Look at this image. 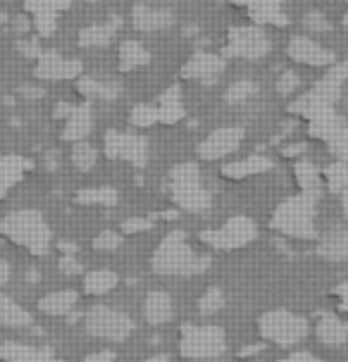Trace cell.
<instances>
[{"mask_svg":"<svg viewBox=\"0 0 348 362\" xmlns=\"http://www.w3.org/2000/svg\"><path fill=\"white\" fill-rule=\"evenodd\" d=\"M12 27H15V31H17L19 36L27 34V31H29V22H27V17H22V15L15 17V19H12Z\"/></svg>","mask_w":348,"mask_h":362,"instance_id":"db71d44e","label":"cell"},{"mask_svg":"<svg viewBox=\"0 0 348 362\" xmlns=\"http://www.w3.org/2000/svg\"><path fill=\"white\" fill-rule=\"evenodd\" d=\"M303 27L308 31H313V34H325V31L332 29V22L322 15V12H308V15L303 17Z\"/></svg>","mask_w":348,"mask_h":362,"instance_id":"60d3db41","label":"cell"},{"mask_svg":"<svg viewBox=\"0 0 348 362\" xmlns=\"http://www.w3.org/2000/svg\"><path fill=\"white\" fill-rule=\"evenodd\" d=\"M76 203H83V205H115L117 203V191L115 189H108V186H103V189H83L79 196H76Z\"/></svg>","mask_w":348,"mask_h":362,"instance_id":"836d02e7","label":"cell"},{"mask_svg":"<svg viewBox=\"0 0 348 362\" xmlns=\"http://www.w3.org/2000/svg\"><path fill=\"white\" fill-rule=\"evenodd\" d=\"M170 196L179 210L193 215H201L212 205V193L205 189L201 170L193 163H182L170 170Z\"/></svg>","mask_w":348,"mask_h":362,"instance_id":"277c9868","label":"cell"},{"mask_svg":"<svg viewBox=\"0 0 348 362\" xmlns=\"http://www.w3.org/2000/svg\"><path fill=\"white\" fill-rule=\"evenodd\" d=\"M93 248L98 250V253H115V250L122 248V234L112 229L100 231V234L93 238Z\"/></svg>","mask_w":348,"mask_h":362,"instance_id":"f35d334b","label":"cell"},{"mask_svg":"<svg viewBox=\"0 0 348 362\" xmlns=\"http://www.w3.org/2000/svg\"><path fill=\"white\" fill-rule=\"evenodd\" d=\"M3 19H5V17H0V22H3Z\"/></svg>","mask_w":348,"mask_h":362,"instance_id":"91938a15","label":"cell"},{"mask_svg":"<svg viewBox=\"0 0 348 362\" xmlns=\"http://www.w3.org/2000/svg\"><path fill=\"white\" fill-rule=\"evenodd\" d=\"M129 122H132L137 129H148V127H153L160 122V112H158L156 105H146V103H141V105H137L132 110V117H129Z\"/></svg>","mask_w":348,"mask_h":362,"instance_id":"d590c367","label":"cell"},{"mask_svg":"<svg viewBox=\"0 0 348 362\" xmlns=\"http://www.w3.org/2000/svg\"><path fill=\"white\" fill-rule=\"evenodd\" d=\"M224 69H227V60H224L222 55L193 53V57H189V60L184 62L182 76L184 79L201 81L205 86H210V83H215L224 74Z\"/></svg>","mask_w":348,"mask_h":362,"instance_id":"9a60e30c","label":"cell"},{"mask_svg":"<svg viewBox=\"0 0 348 362\" xmlns=\"http://www.w3.org/2000/svg\"><path fill=\"white\" fill-rule=\"evenodd\" d=\"M148 229H153V217H129L122 222L124 234H144Z\"/></svg>","mask_w":348,"mask_h":362,"instance_id":"7bdbcfd3","label":"cell"},{"mask_svg":"<svg viewBox=\"0 0 348 362\" xmlns=\"http://www.w3.org/2000/svg\"><path fill=\"white\" fill-rule=\"evenodd\" d=\"M346 79H348V64H332L330 74L315 83L311 93H306L301 100H296L291 105V112L313 119L315 115L325 112V110H332Z\"/></svg>","mask_w":348,"mask_h":362,"instance_id":"52a82bcc","label":"cell"},{"mask_svg":"<svg viewBox=\"0 0 348 362\" xmlns=\"http://www.w3.org/2000/svg\"><path fill=\"white\" fill-rule=\"evenodd\" d=\"M246 132L241 127H222L215 129L212 134H208L205 139L198 144V158L201 160H222L229 158L231 153H236L241 148Z\"/></svg>","mask_w":348,"mask_h":362,"instance_id":"7c38bea8","label":"cell"},{"mask_svg":"<svg viewBox=\"0 0 348 362\" xmlns=\"http://www.w3.org/2000/svg\"><path fill=\"white\" fill-rule=\"evenodd\" d=\"M344 24H346V27H348V10H346V15H344Z\"/></svg>","mask_w":348,"mask_h":362,"instance_id":"6f0895ef","label":"cell"},{"mask_svg":"<svg viewBox=\"0 0 348 362\" xmlns=\"http://www.w3.org/2000/svg\"><path fill=\"white\" fill-rule=\"evenodd\" d=\"M198 238H201L208 248H215V250H238L257 238V224H255V219H250L246 215H234L222 226H217V229L201 231Z\"/></svg>","mask_w":348,"mask_h":362,"instance_id":"9c48e42d","label":"cell"},{"mask_svg":"<svg viewBox=\"0 0 348 362\" xmlns=\"http://www.w3.org/2000/svg\"><path fill=\"white\" fill-rule=\"evenodd\" d=\"M315 203H318V198L308 196V193L286 198L284 203L277 205L272 219H269V226L274 231H279L282 236L298 238V241H313V238H318V226H315L318 210H315Z\"/></svg>","mask_w":348,"mask_h":362,"instance_id":"3957f363","label":"cell"},{"mask_svg":"<svg viewBox=\"0 0 348 362\" xmlns=\"http://www.w3.org/2000/svg\"><path fill=\"white\" fill-rule=\"evenodd\" d=\"M132 24L137 31L151 34V31H163L174 24V15L170 10H156L148 5H137L132 10Z\"/></svg>","mask_w":348,"mask_h":362,"instance_id":"ffe728a7","label":"cell"},{"mask_svg":"<svg viewBox=\"0 0 348 362\" xmlns=\"http://www.w3.org/2000/svg\"><path fill=\"white\" fill-rule=\"evenodd\" d=\"M327 146H330V151L337 155L339 163L348 165V127H339L337 132H334L330 139H327Z\"/></svg>","mask_w":348,"mask_h":362,"instance_id":"74e56055","label":"cell"},{"mask_svg":"<svg viewBox=\"0 0 348 362\" xmlns=\"http://www.w3.org/2000/svg\"><path fill=\"white\" fill-rule=\"evenodd\" d=\"M269 50H272V41L262 31V27L248 24V27H234L229 31V41L224 45V55L241 57V60H262Z\"/></svg>","mask_w":348,"mask_h":362,"instance_id":"30bf717a","label":"cell"},{"mask_svg":"<svg viewBox=\"0 0 348 362\" xmlns=\"http://www.w3.org/2000/svg\"><path fill=\"white\" fill-rule=\"evenodd\" d=\"M72 110H74V105L60 103V105H55V110H53V117H55V119H67L69 115H72Z\"/></svg>","mask_w":348,"mask_h":362,"instance_id":"816d5d0a","label":"cell"},{"mask_svg":"<svg viewBox=\"0 0 348 362\" xmlns=\"http://www.w3.org/2000/svg\"><path fill=\"white\" fill-rule=\"evenodd\" d=\"M10 276H12V267H10V262L0 260V291H3V286H8Z\"/></svg>","mask_w":348,"mask_h":362,"instance_id":"f907efd6","label":"cell"},{"mask_svg":"<svg viewBox=\"0 0 348 362\" xmlns=\"http://www.w3.org/2000/svg\"><path fill=\"white\" fill-rule=\"evenodd\" d=\"M83 72L81 60L74 57H64L55 50H46L36 60L34 74L43 81H67V79H79Z\"/></svg>","mask_w":348,"mask_h":362,"instance_id":"4fadbf2b","label":"cell"},{"mask_svg":"<svg viewBox=\"0 0 348 362\" xmlns=\"http://www.w3.org/2000/svg\"><path fill=\"white\" fill-rule=\"evenodd\" d=\"M158 112H160V122L163 124H174L184 117V105H182V95H179V88L172 86L167 88L163 95H160V105H158Z\"/></svg>","mask_w":348,"mask_h":362,"instance_id":"f546056e","label":"cell"},{"mask_svg":"<svg viewBox=\"0 0 348 362\" xmlns=\"http://www.w3.org/2000/svg\"><path fill=\"white\" fill-rule=\"evenodd\" d=\"M253 95H257V83L250 79H238L227 88L224 98H227V103H231V105H238V103L250 100Z\"/></svg>","mask_w":348,"mask_h":362,"instance_id":"d6a6232c","label":"cell"},{"mask_svg":"<svg viewBox=\"0 0 348 362\" xmlns=\"http://www.w3.org/2000/svg\"><path fill=\"white\" fill-rule=\"evenodd\" d=\"M301 86V76L296 72H284L277 79V93L279 95H294Z\"/></svg>","mask_w":348,"mask_h":362,"instance_id":"b9f144b4","label":"cell"},{"mask_svg":"<svg viewBox=\"0 0 348 362\" xmlns=\"http://www.w3.org/2000/svg\"><path fill=\"white\" fill-rule=\"evenodd\" d=\"M315 336L322 346L327 348H341L348 344V322L341 320L339 315H322L315 322Z\"/></svg>","mask_w":348,"mask_h":362,"instance_id":"ac0fdd59","label":"cell"},{"mask_svg":"<svg viewBox=\"0 0 348 362\" xmlns=\"http://www.w3.org/2000/svg\"><path fill=\"white\" fill-rule=\"evenodd\" d=\"M91 129H93V107L88 105V103L74 105L72 115L67 117V124L62 129V141H69V144L86 141V136L91 134Z\"/></svg>","mask_w":348,"mask_h":362,"instance_id":"d6986e66","label":"cell"},{"mask_svg":"<svg viewBox=\"0 0 348 362\" xmlns=\"http://www.w3.org/2000/svg\"><path fill=\"white\" fill-rule=\"evenodd\" d=\"M144 362H170V358H167V355H153V358H148Z\"/></svg>","mask_w":348,"mask_h":362,"instance_id":"9f6ffc18","label":"cell"},{"mask_svg":"<svg viewBox=\"0 0 348 362\" xmlns=\"http://www.w3.org/2000/svg\"><path fill=\"white\" fill-rule=\"evenodd\" d=\"M341 210H344V217L348 219V191L341 193Z\"/></svg>","mask_w":348,"mask_h":362,"instance_id":"11a10c76","label":"cell"},{"mask_svg":"<svg viewBox=\"0 0 348 362\" xmlns=\"http://www.w3.org/2000/svg\"><path fill=\"white\" fill-rule=\"evenodd\" d=\"M294 174H296V181L301 186V193H308V196H320L322 191V172H318V167L308 160H301L296 163L294 167Z\"/></svg>","mask_w":348,"mask_h":362,"instance_id":"f1b7e54d","label":"cell"},{"mask_svg":"<svg viewBox=\"0 0 348 362\" xmlns=\"http://www.w3.org/2000/svg\"><path fill=\"white\" fill-rule=\"evenodd\" d=\"M0 362H64L55 358L50 348H36L17 341H5L0 344Z\"/></svg>","mask_w":348,"mask_h":362,"instance_id":"2e32d148","label":"cell"},{"mask_svg":"<svg viewBox=\"0 0 348 362\" xmlns=\"http://www.w3.org/2000/svg\"><path fill=\"white\" fill-rule=\"evenodd\" d=\"M224 308V293L220 286H210L205 293L198 298V313L201 315H215Z\"/></svg>","mask_w":348,"mask_h":362,"instance_id":"e575fe53","label":"cell"},{"mask_svg":"<svg viewBox=\"0 0 348 362\" xmlns=\"http://www.w3.org/2000/svg\"><path fill=\"white\" fill-rule=\"evenodd\" d=\"M318 255L330 262H344L348 260V229H332L330 234L322 236L318 245Z\"/></svg>","mask_w":348,"mask_h":362,"instance_id":"cb8c5ba5","label":"cell"},{"mask_svg":"<svg viewBox=\"0 0 348 362\" xmlns=\"http://www.w3.org/2000/svg\"><path fill=\"white\" fill-rule=\"evenodd\" d=\"M22 167L24 163H19V160H12V158L0 160V193H5L19 177H22Z\"/></svg>","mask_w":348,"mask_h":362,"instance_id":"8d00e7d4","label":"cell"},{"mask_svg":"<svg viewBox=\"0 0 348 362\" xmlns=\"http://www.w3.org/2000/svg\"><path fill=\"white\" fill-rule=\"evenodd\" d=\"M0 236L31 255H46L53 243V231L38 210H12L0 217Z\"/></svg>","mask_w":348,"mask_h":362,"instance_id":"7a4b0ae2","label":"cell"},{"mask_svg":"<svg viewBox=\"0 0 348 362\" xmlns=\"http://www.w3.org/2000/svg\"><path fill=\"white\" fill-rule=\"evenodd\" d=\"M122 29V17L112 15L108 22H98V24H88L79 31L76 41H79L81 48H105V45L112 43L115 34Z\"/></svg>","mask_w":348,"mask_h":362,"instance_id":"e0dca14e","label":"cell"},{"mask_svg":"<svg viewBox=\"0 0 348 362\" xmlns=\"http://www.w3.org/2000/svg\"><path fill=\"white\" fill-rule=\"evenodd\" d=\"M322 179H325L327 189L341 196L344 191H348V165H344V163L330 165L325 172H322Z\"/></svg>","mask_w":348,"mask_h":362,"instance_id":"1f68e13d","label":"cell"},{"mask_svg":"<svg viewBox=\"0 0 348 362\" xmlns=\"http://www.w3.org/2000/svg\"><path fill=\"white\" fill-rule=\"evenodd\" d=\"M86 3H98V0H86Z\"/></svg>","mask_w":348,"mask_h":362,"instance_id":"680465c9","label":"cell"},{"mask_svg":"<svg viewBox=\"0 0 348 362\" xmlns=\"http://www.w3.org/2000/svg\"><path fill=\"white\" fill-rule=\"evenodd\" d=\"M120 286V274L112 269H93L83 276V293L86 296H105Z\"/></svg>","mask_w":348,"mask_h":362,"instance_id":"4316f807","label":"cell"},{"mask_svg":"<svg viewBox=\"0 0 348 362\" xmlns=\"http://www.w3.org/2000/svg\"><path fill=\"white\" fill-rule=\"evenodd\" d=\"M17 50H19V55L22 57H29V60H38L41 57V43L36 41V38H27V36H22L17 41Z\"/></svg>","mask_w":348,"mask_h":362,"instance_id":"ee69618b","label":"cell"},{"mask_svg":"<svg viewBox=\"0 0 348 362\" xmlns=\"http://www.w3.org/2000/svg\"><path fill=\"white\" fill-rule=\"evenodd\" d=\"M103 151L110 160H124L137 170L146 167L148 163V141L141 134L108 132L105 139H103Z\"/></svg>","mask_w":348,"mask_h":362,"instance_id":"8fae6325","label":"cell"},{"mask_svg":"<svg viewBox=\"0 0 348 362\" xmlns=\"http://www.w3.org/2000/svg\"><path fill=\"white\" fill-rule=\"evenodd\" d=\"M36 19V31H38V36L41 38H46L50 36L55 31V15H34Z\"/></svg>","mask_w":348,"mask_h":362,"instance_id":"f6af8a7d","label":"cell"},{"mask_svg":"<svg viewBox=\"0 0 348 362\" xmlns=\"http://www.w3.org/2000/svg\"><path fill=\"white\" fill-rule=\"evenodd\" d=\"M227 353V334L217 325H184L179 355L186 360H217Z\"/></svg>","mask_w":348,"mask_h":362,"instance_id":"8992f818","label":"cell"},{"mask_svg":"<svg viewBox=\"0 0 348 362\" xmlns=\"http://www.w3.org/2000/svg\"><path fill=\"white\" fill-rule=\"evenodd\" d=\"M17 93L22 95V98L36 100V98H43V95H46V90H43L41 86H27V83H24V86L17 88Z\"/></svg>","mask_w":348,"mask_h":362,"instance_id":"7dc6e473","label":"cell"},{"mask_svg":"<svg viewBox=\"0 0 348 362\" xmlns=\"http://www.w3.org/2000/svg\"><path fill=\"white\" fill-rule=\"evenodd\" d=\"M337 296H339V308L348 313V279L337 288Z\"/></svg>","mask_w":348,"mask_h":362,"instance_id":"f5cc1de1","label":"cell"},{"mask_svg":"<svg viewBox=\"0 0 348 362\" xmlns=\"http://www.w3.org/2000/svg\"><path fill=\"white\" fill-rule=\"evenodd\" d=\"M76 90L86 98H100V100H117L122 95V86L115 81H100L95 76H79L76 79Z\"/></svg>","mask_w":348,"mask_h":362,"instance_id":"484cf974","label":"cell"},{"mask_svg":"<svg viewBox=\"0 0 348 362\" xmlns=\"http://www.w3.org/2000/svg\"><path fill=\"white\" fill-rule=\"evenodd\" d=\"M79 303V293L72 288H62V291H53V293L43 296L38 300V310L48 317H64L69 315Z\"/></svg>","mask_w":348,"mask_h":362,"instance_id":"7402d4cb","label":"cell"},{"mask_svg":"<svg viewBox=\"0 0 348 362\" xmlns=\"http://www.w3.org/2000/svg\"><path fill=\"white\" fill-rule=\"evenodd\" d=\"M29 325H34V317H31L29 310L17 305L15 298H10L8 293H3V291H0V327L24 329Z\"/></svg>","mask_w":348,"mask_h":362,"instance_id":"d4e9b609","label":"cell"},{"mask_svg":"<svg viewBox=\"0 0 348 362\" xmlns=\"http://www.w3.org/2000/svg\"><path fill=\"white\" fill-rule=\"evenodd\" d=\"M60 272H62V274H67V276L79 274V272H81V264H79V260L74 257V253H64V255L60 257Z\"/></svg>","mask_w":348,"mask_h":362,"instance_id":"bcb514c9","label":"cell"},{"mask_svg":"<svg viewBox=\"0 0 348 362\" xmlns=\"http://www.w3.org/2000/svg\"><path fill=\"white\" fill-rule=\"evenodd\" d=\"M83 327H86L88 336L103 341H112V344H122L134 334V320L122 310L108 308V305H93L83 315Z\"/></svg>","mask_w":348,"mask_h":362,"instance_id":"ba28073f","label":"cell"},{"mask_svg":"<svg viewBox=\"0 0 348 362\" xmlns=\"http://www.w3.org/2000/svg\"><path fill=\"white\" fill-rule=\"evenodd\" d=\"M257 332L267 344H274L279 348H294L298 346L311 332V325L303 315H296L291 310H267L257 320Z\"/></svg>","mask_w":348,"mask_h":362,"instance_id":"5b68a950","label":"cell"},{"mask_svg":"<svg viewBox=\"0 0 348 362\" xmlns=\"http://www.w3.org/2000/svg\"><path fill=\"white\" fill-rule=\"evenodd\" d=\"M210 264V255L193 253L189 238L179 229L170 231L151 257V269L160 276H196L208 272Z\"/></svg>","mask_w":348,"mask_h":362,"instance_id":"6da1fadb","label":"cell"},{"mask_svg":"<svg viewBox=\"0 0 348 362\" xmlns=\"http://www.w3.org/2000/svg\"><path fill=\"white\" fill-rule=\"evenodd\" d=\"M83 362H117V353L115 351H98L83 358Z\"/></svg>","mask_w":348,"mask_h":362,"instance_id":"c3c4849f","label":"cell"},{"mask_svg":"<svg viewBox=\"0 0 348 362\" xmlns=\"http://www.w3.org/2000/svg\"><path fill=\"white\" fill-rule=\"evenodd\" d=\"M286 55L291 57L294 62L308 64V67H332V64H337V57H334L332 50L322 48L318 41H313V38H308V36L289 38Z\"/></svg>","mask_w":348,"mask_h":362,"instance_id":"5bb4252c","label":"cell"},{"mask_svg":"<svg viewBox=\"0 0 348 362\" xmlns=\"http://www.w3.org/2000/svg\"><path fill=\"white\" fill-rule=\"evenodd\" d=\"M72 0H27V8L34 15H57L60 10H67Z\"/></svg>","mask_w":348,"mask_h":362,"instance_id":"ab89813d","label":"cell"},{"mask_svg":"<svg viewBox=\"0 0 348 362\" xmlns=\"http://www.w3.org/2000/svg\"><path fill=\"white\" fill-rule=\"evenodd\" d=\"M144 317L148 325L163 327L167 322H172L174 317V300L165 291H151L144 300Z\"/></svg>","mask_w":348,"mask_h":362,"instance_id":"44dd1931","label":"cell"},{"mask_svg":"<svg viewBox=\"0 0 348 362\" xmlns=\"http://www.w3.org/2000/svg\"><path fill=\"white\" fill-rule=\"evenodd\" d=\"M151 62V53L144 43H139L137 38L120 43V69L122 72H132V69L146 67Z\"/></svg>","mask_w":348,"mask_h":362,"instance_id":"83f0119b","label":"cell"},{"mask_svg":"<svg viewBox=\"0 0 348 362\" xmlns=\"http://www.w3.org/2000/svg\"><path fill=\"white\" fill-rule=\"evenodd\" d=\"M95 163H98V148L95 146H91L88 141H79V144L72 146V165L79 172L93 170Z\"/></svg>","mask_w":348,"mask_h":362,"instance_id":"4dcf8cb0","label":"cell"},{"mask_svg":"<svg viewBox=\"0 0 348 362\" xmlns=\"http://www.w3.org/2000/svg\"><path fill=\"white\" fill-rule=\"evenodd\" d=\"M272 160L267 155H248L243 160H236V163H229L222 167V174L227 179H246V177H255V174L269 172L272 170Z\"/></svg>","mask_w":348,"mask_h":362,"instance_id":"603a6c76","label":"cell"},{"mask_svg":"<svg viewBox=\"0 0 348 362\" xmlns=\"http://www.w3.org/2000/svg\"><path fill=\"white\" fill-rule=\"evenodd\" d=\"M279 362H327V360H322V358H318V355H313V353L298 351V353H291L289 358L279 360Z\"/></svg>","mask_w":348,"mask_h":362,"instance_id":"681fc988","label":"cell"}]
</instances>
